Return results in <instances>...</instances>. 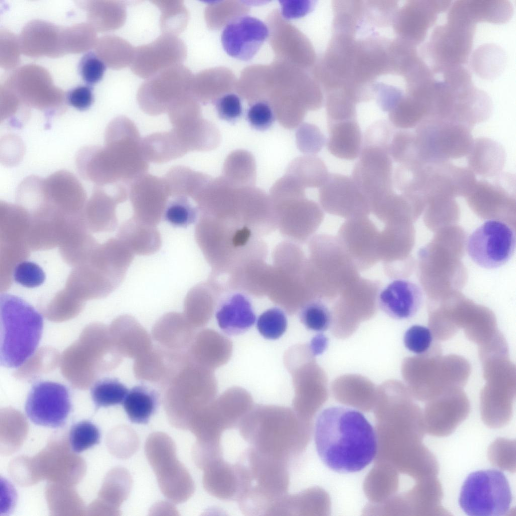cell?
I'll list each match as a JSON object with an SVG mask.
<instances>
[{
    "instance_id": "1",
    "label": "cell",
    "mask_w": 516,
    "mask_h": 516,
    "mask_svg": "<svg viewBox=\"0 0 516 516\" xmlns=\"http://www.w3.org/2000/svg\"><path fill=\"white\" fill-rule=\"evenodd\" d=\"M314 440L321 461L341 473L361 471L374 460L377 450L371 424L361 412L344 406L330 407L319 413Z\"/></svg>"
},
{
    "instance_id": "2",
    "label": "cell",
    "mask_w": 516,
    "mask_h": 516,
    "mask_svg": "<svg viewBox=\"0 0 516 516\" xmlns=\"http://www.w3.org/2000/svg\"><path fill=\"white\" fill-rule=\"evenodd\" d=\"M238 479L236 500L246 515H271L288 494L289 464L249 446L234 464Z\"/></svg>"
},
{
    "instance_id": "3",
    "label": "cell",
    "mask_w": 516,
    "mask_h": 516,
    "mask_svg": "<svg viewBox=\"0 0 516 516\" xmlns=\"http://www.w3.org/2000/svg\"><path fill=\"white\" fill-rule=\"evenodd\" d=\"M300 428L292 409L267 405L253 406L238 426L250 446L288 463L299 452Z\"/></svg>"
},
{
    "instance_id": "4",
    "label": "cell",
    "mask_w": 516,
    "mask_h": 516,
    "mask_svg": "<svg viewBox=\"0 0 516 516\" xmlns=\"http://www.w3.org/2000/svg\"><path fill=\"white\" fill-rule=\"evenodd\" d=\"M303 276L315 298L332 299L360 277L359 271L337 237L320 233L308 241Z\"/></svg>"
},
{
    "instance_id": "5",
    "label": "cell",
    "mask_w": 516,
    "mask_h": 516,
    "mask_svg": "<svg viewBox=\"0 0 516 516\" xmlns=\"http://www.w3.org/2000/svg\"><path fill=\"white\" fill-rule=\"evenodd\" d=\"M1 365L17 368L35 352L43 328L42 315L17 296L0 295Z\"/></svg>"
},
{
    "instance_id": "6",
    "label": "cell",
    "mask_w": 516,
    "mask_h": 516,
    "mask_svg": "<svg viewBox=\"0 0 516 516\" xmlns=\"http://www.w3.org/2000/svg\"><path fill=\"white\" fill-rule=\"evenodd\" d=\"M195 237L211 267L210 277L214 278L229 274L258 238L234 222L202 214L195 227Z\"/></svg>"
},
{
    "instance_id": "7",
    "label": "cell",
    "mask_w": 516,
    "mask_h": 516,
    "mask_svg": "<svg viewBox=\"0 0 516 516\" xmlns=\"http://www.w3.org/2000/svg\"><path fill=\"white\" fill-rule=\"evenodd\" d=\"M409 361L413 390L421 401H429L452 389L463 388L471 372L466 359L457 355L442 356L437 344Z\"/></svg>"
},
{
    "instance_id": "8",
    "label": "cell",
    "mask_w": 516,
    "mask_h": 516,
    "mask_svg": "<svg viewBox=\"0 0 516 516\" xmlns=\"http://www.w3.org/2000/svg\"><path fill=\"white\" fill-rule=\"evenodd\" d=\"M476 24L450 6L446 22L436 26L422 49L435 74L468 62L472 52Z\"/></svg>"
},
{
    "instance_id": "9",
    "label": "cell",
    "mask_w": 516,
    "mask_h": 516,
    "mask_svg": "<svg viewBox=\"0 0 516 516\" xmlns=\"http://www.w3.org/2000/svg\"><path fill=\"white\" fill-rule=\"evenodd\" d=\"M145 453L165 497L173 503H181L192 495L194 482L177 459L175 444L168 435L161 432L151 434L145 442Z\"/></svg>"
},
{
    "instance_id": "10",
    "label": "cell",
    "mask_w": 516,
    "mask_h": 516,
    "mask_svg": "<svg viewBox=\"0 0 516 516\" xmlns=\"http://www.w3.org/2000/svg\"><path fill=\"white\" fill-rule=\"evenodd\" d=\"M512 494L505 475L496 469L470 473L461 489L460 506L470 516H501L509 511Z\"/></svg>"
},
{
    "instance_id": "11",
    "label": "cell",
    "mask_w": 516,
    "mask_h": 516,
    "mask_svg": "<svg viewBox=\"0 0 516 516\" xmlns=\"http://www.w3.org/2000/svg\"><path fill=\"white\" fill-rule=\"evenodd\" d=\"M416 127L417 147L425 163L463 157L473 143L471 128L458 122L427 117Z\"/></svg>"
},
{
    "instance_id": "12",
    "label": "cell",
    "mask_w": 516,
    "mask_h": 516,
    "mask_svg": "<svg viewBox=\"0 0 516 516\" xmlns=\"http://www.w3.org/2000/svg\"><path fill=\"white\" fill-rule=\"evenodd\" d=\"M3 82L24 105L41 110H55L67 101L65 92L54 84L49 72L38 64H27L17 68Z\"/></svg>"
},
{
    "instance_id": "13",
    "label": "cell",
    "mask_w": 516,
    "mask_h": 516,
    "mask_svg": "<svg viewBox=\"0 0 516 516\" xmlns=\"http://www.w3.org/2000/svg\"><path fill=\"white\" fill-rule=\"evenodd\" d=\"M514 231L498 220L486 221L469 236L467 252L478 266L486 269L505 265L512 256L515 248Z\"/></svg>"
},
{
    "instance_id": "14",
    "label": "cell",
    "mask_w": 516,
    "mask_h": 516,
    "mask_svg": "<svg viewBox=\"0 0 516 516\" xmlns=\"http://www.w3.org/2000/svg\"><path fill=\"white\" fill-rule=\"evenodd\" d=\"M393 161L388 146L363 144L351 178L368 200L370 208L394 192Z\"/></svg>"
},
{
    "instance_id": "15",
    "label": "cell",
    "mask_w": 516,
    "mask_h": 516,
    "mask_svg": "<svg viewBox=\"0 0 516 516\" xmlns=\"http://www.w3.org/2000/svg\"><path fill=\"white\" fill-rule=\"evenodd\" d=\"M25 409L27 417L36 425L62 427L72 409L68 389L54 381L37 382L29 391Z\"/></svg>"
},
{
    "instance_id": "16",
    "label": "cell",
    "mask_w": 516,
    "mask_h": 516,
    "mask_svg": "<svg viewBox=\"0 0 516 516\" xmlns=\"http://www.w3.org/2000/svg\"><path fill=\"white\" fill-rule=\"evenodd\" d=\"M277 229L289 241L308 242L321 225L324 213L315 202L304 197L273 204Z\"/></svg>"
},
{
    "instance_id": "17",
    "label": "cell",
    "mask_w": 516,
    "mask_h": 516,
    "mask_svg": "<svg viewBox=\"0 0 516 516\" xmlns=\"http://www.w3.org/2000/svg\"><path fill=\"white\" fill-rule=\"evenodd\" d=\"M319 200L327 213L346 219L368 216L369 202L351 178L329 173L319 190Z\"/></svg>"
},
{
    "instance_id": "18",
    "label": "cell",
    "mask_w": 516,
    "mask_h": 516,
    "mask_svg": "<svg viewBox=\"0 0 516 516\" xmlns=\"http://www.w3.org/2000/svg\"><path fill=\"white\" fill-rule=\"evenodd\" d=\"M451 1H408L396 13L394 29L399 38L417 46L426 39L438 15L448 10Z\"/></svg>"
},
{
    "instance_id": "19",
    "label": "cell",
    "mask_w": 516,
    "mask_h": 516,
    "mask_svg": "<svg viewBox=\"0 0 516 516\" xmlns=\"http://www.w3.org/2000/svg\"><path fill=\"white\" fill-rule=\"evenodd\" d=\"M379 230L368 216L346 219L337 237L358 270H367L380 261L377 252Z\"/></svg>"
},
{
    "instance_id": "20",
    "label": "cell",
    "mask_w": 516,
    "mask_h": 516,
    "mask_svg": "<svg viewBox=\"0 0 516 516\" xmlns=\"http://www.w3.org/2000/svg\"><path fill=\"white\" fill-rule=\"evenodd\" d=\"M269 35V28L264 22L251 16L243 15L227 24L222 31L221 40L228 55L248 61L255 55Z\"/></svg>"
},
{
    "instance_id": "21",
    "label": "cell",
    "mask_w": 516,
    "mask_h": 516,
    "mask_svg": "<svg viewBox=\"0 0 516 516\" xmlns=\"http://www.w3.org/2000/svg\"><path fill=\"white\" fill-rule=\"evenodd\" d=\"M481 361L487 382L481 393L483 406L499 409L511 405L515 392V368L508 355H490Z\"/></svg>"
},
{
    "instance_id": "22",
    "label": "cell",
    "mask_w": 516,
    "mask_h": 516,
    "mask_svg": "<svg viewBox=\"0 0 516 516\" xmlns=\"http://www.w3.org/2000/svg\"><path fill=\"white\" fill-rule=\"evenodd\" d=\"M132 189L131 202L136 219L156 226L163 218L167 204L168 188L164 182L151 175L139 177Z\"/></svg>"
},
{
    "instance_id": "23",
    "label": "cell",
    "mask_w": 516,
    "mask_h": 516,
    "mask_svg": "<svg viewBox=\"0 0 516 516\" xmlns=\"http://www.w3.org/2000/svg\"><path fill=\"white\" fill-rule=\"evenodd\" d=\"M423 300V291L418 284L399 278L380 289L377 304L390 317L403 319L414 316L421 306Z\"/></svg>"
},
{
    "instance_id": "24",
    "label": "cell",
    "mask_w": 516,
    "mask_h": 516,
    "mask_svg": "<svg viewBox=\"0 0 516 516\" xmlns=\"http://www.w3.org/2000/svg\"><path fill=\"white\" fill-rule=\"evenodd\" d=\"M61 30V27L41 20L28 22L19 37L21 52L32 58H56L64 55Z\"/></svg>"
},
{
    "instance_id": "25",
    "label": "cell",
    "mask_w": 516,
    "mask_h": 516,
    "mask_svg": "<svg viewBox=\"0 0 516 516\" xmlns=\"http://www.w3.org/2000/svg\"><path fill=\"white\" fill-rule=\"evenodd\" d=\"M267 296L290 314L299 311L307 302L316 299L307 286L303 273L290 274L274 267Z\"/></svg>"
},
{
    "instance_id": "26",
    "label": "cell",
    "mask_w": 516,
    "mask_h": 516,
    "mask_svg": "<svg viewBox=\"0 0 516 516\" xmlns=\"http://www.w3.org/2000/svg\"><path fill=\"white\" fill-rule=\"evenodd\" d=\"M265 259L256 258L236 266L228 274V289L256 297L267 296L273 267Z\"/></svg>"
},
{
    "instance_id": "27",
    "label": "cell",
    "mask_w": 516,
    "mask_h": 516,
    "mask_svg": "<svg viewBox=\"0 0 516 516\" xmlns=\"http://www.w3.org/2000/svg\"><path fill=\"white\" fill-rule=\"evenodd\" d=\"M216 319L221 331L228 336L242 334L256 322L251 303L245 294L236 292L220 301L216 310Z\"/></svg>"
},
{
    "instance_id": "28",
    "label": "cell",
    "mask_w": 516,
    "mask_h": 516,
    "mask_svg": "<svg viewBox=\"0 0 516 516\" xmlns=\"http://www.w3.org/2000/svg\"><path fill=\"white\" fill-rule=\"evenodd\" d=\"M381 289L380 281L360 276L340 293L336 309L344 313L372 312L377 304V297Z\"/></svg>"
},
{
    "instance_id": "29",
    "label": "cell",
    "mask_w": 516,
    "mask_h": 516,
    "mask_svg": "<svg viewBox=\"0 0 516 516\" xmlns=\"http://www.w3.org/2000/svg\"><path fill=\"white\" fill-rule=\"evenodd\" d=\"M327 148L334 156L352 160L360 155L362 137L356 118L327 122Z\"/></svg>"
},
{
    "instance_id": "30",
    "label": "cell",
    "mask_w": 516,
    "mask_h": 516,
    "mask_svg": "<svg viewBox=\"0 0 516 516\" xmlns=\"http://www.w3.org/2000/svg\"><path fill=\"white\" fill-rule=\"evenodd\" d=\"M202 482L204 489L219 499L236 500L238 491V479L234 464L218 459L205 467Z\"/></svg>"
},
{
    "instance_id": "31",
    "label": "cell",
    "mask_w": 516,
    "mask_h": 516,
    "mask_svg": "<svg viewBox=\"0 0 516 516\" xmlns=\"http://www.w3.org/2000/svg\"><path fill=\"white\" fill-rule=\"evenodd\" d=\"M118 238L135 254L140 255L153 254L162 245L161 236L156 226L145 224L134 217L122 224Z\"/></svg>"
},
{
    "instance_id": "32",
    "label": "cell",
    "mask_w": 516,
    "mask_h": 516,
    "mask_svg": "<svg viewBox=\"0 0 516 516\" xmlns=\"http://www.w3.org/2000/svg\"><path fill=\"white\" fill-rule=\"evenodd\" d=\"M467 155L470 169L486 177L498 174L505 162L502 147L489 139L480 138L474 141Z\"/></svg>"
},
{
    "instance_id": "33",
    "label": "cell",
    "mask_w": 516,
    "mask_h": 516,
    "mask_svg": "<svg viewBox=\"0 0 516 516\" xmlns=\"http://www.w3.org/2000/svg\"><path fill=\"white\" fill-rule=\"evenodd\" d=\"M466 16L474 23L504 24L512 16V3L507 0H459Z\"/></svg>"
},
{
    "instance_id": "34",
    "label": "cell",
    "mask_w": 516,
    "mask_h": 516,
    "mask_svg": "<svg viewBox=\"0 0 516 516\" xmlns=\"http://www.w3.org/2000/svg\"><path fill=\"white\" fill-rule=\"evenodd\" d=\"M159 403V397L156 390L139 384L128 390L122 404L131 422L146 424L155 413Z\"/></svg>"
},
{
    "instance_id": "35",
    "label": "cell",
    "mask_w": 516,
    "mask_h": 516,
    "mask_svg": "<svg viewBox=\"0 0 516 516\" xmlns=\"http://www.w3.org/2000/svg\"><path fill=\"white\" fill-rule=\"evenodd\" d=\"M428 111L423 101L407 92L389 113V121L395 127L408 129L416 127L428 117Z\"/></svg>"
},
{
    "instance_id": "36",
    "label": "cell",
    "mask_w": 516,
    "mask_h": 516,
    "mask_svg": "<svg viewBox=\"0 0 516 516\" xmlns=\"http://www.w3.org/2000/svg\"><path fill=\"white\" fill-rule=\"evenodd\" d=\"M505 63L506 55L503 50L494 44L480 45L473 52L470 58L473 71L485 79H492L499 76Z\"/></svg>"
},
{
    "instance_id": "37",
    "label": "cell",
    "mask_w": 516,
    "mask_h": 516,
    "mask_svg": "<svg viewBox=\"0 0 516 516\" xmlns=\"http://www.w3.org/2000/svg\"><path fill=\"white\" fill-rule=\"evenodd\" d=\"M403 222L385 224L383 229L379 231L377 240V252L383 265L400 262L404 253L406 238Z\"/></svg>"
},
{
    "instance_id": "38",
    "label": "cell",
    "mask_w": 516,
    "mask_h": 516,
    "mask_svg": "<svg viewBox=\"0 0 516 516\" xmlns=\"http://www.w3.org/2000/svg\"><path fill=\"white\" fill-rule=\"evenodd\" d=\"M88 23L98 32L116 28L119 23L120 8L116 2L87 1L83 2Z\"/></svg>"
},
{
    "instance_id": "39",
    "label": "cell",
    "mask_w": 516,
    "mask_h": 516,
    "mask_svg": "<svg viewBox=\"0 0 516 516\" xmlns=\"http://www.w3.org/2000/svg\"><path fill=\"white\" fill-rule=\"evenodd\" d=\"M96 31L88 23L61 27V43L64 54L80 53L94 47Z\"/></svg>"
},
{
    "instance_id": "40",
    "label": "cell",
    "mask_w": 516,
    "mask_h": 516,
    "mask_svg": "<svg viewBox=\"0 0 516 516\" xmlns=\"http://www.w3.org/2000/svg\"><path fill=\"white\" fill-rule=\"evenodd\" d=\"M272 259L273 266L277 270L298 275L303 273L307 257L298 244L288 240L280 242L275 247Z\"/></svg>"
},
{
    "instance_id": "41",
    "label": "cell",
    "mask_w": 516,
    "mask_h": 516,
    "mask_svg": "<svg viewBox=\"0 0 516 516\" xmlns=\"http://www.w3.org/2000/svg\"><path fill=\"white\" fill-rule=\"evenodd\" d=\"M128 390L118 379L106 377L97 381L91 388L90 393L98 409L122 404Z\"/></svg>"
},
{
    "instance_id": "42",
    "label": "cell",
    "mask_w": 516,
    "mask_h": 516,
    "mask_svg": "<svg viewBox=\"0 0 516 516\" xmlns=\"http://www.w3.org/2000/svg\"><path fill=\"white\" fill-rule=\"evenodd\" d=\"M296 163L300 184L302 186L320 187L329 176L325 162L317 156H303L299 158Z\"/></svg>"
},
{
    "instance_id": "43",
    "label": "cell",
    "mask_w": 516,
    "mask_h": 516,
    "mask_svg": "<svg viewBox=\"0 0 516 516\" xmlns=\"http://www.w3.org/2000/svg\"><path fill=\"white\" fill-rule=\"evenodd\" d=\"M299 319L308 330L321 333L329 328L332 313L328 306L317 298L310 300L300 309Z\"/></svg>"
},
{
    "instance_id": "44",
    "label": "cell",
    "mask_w": 516,
    "mask_h": 516,
    "mask_svg": "<svg viewBox=\"0 0 516 516\" xmlns=\"http://www.w3.org/2000/svg\"><path fill=\"white\" fill-rule=\"evenodd\" d=\"M199 212L198 208L192 206L187 197H175L167 202L163 218L174 226L186 227L197 221Z\"/></svg>"
},
{
    "instance_id": "45",
    "label": "cell",
    "mask_w": 516,
    "mask_h": 516,
    "mask_svg": "<svg viewBox=\"0 0 516 516\" xmlns=\"http://www.w3.org/2000/svg\"><path fill=\"white\" fill-rule=\"evenodd\" d=\"M287 326V318L285 312L277 307L265 311L256 320L259 332L268 340L280 338L286 332Z\"/></svg>"
},
{
    "instance_id": "46",
    "label": "cell",
    "mask_w": 516,
    "mask_h": 516,
    "mask_svg": "<svg viewBox=\"0 0 516 516\" xmlns=\"http://www.w3.org/2000/svg\"><path fill=\"white\" fill-rule=\"evenodd\" d=\"M100 433L98 428L89 421L74 424L70 431L69 440L72 450L80 453L99 443Z\"/></svg>"
},
{
    "instance_id": "47",
    "label": "cell",
    "mask_w": 516,
    "mask_h": 516,
    "mask_svg": "<svg viewBox=\"0 0 516 516\" xmlns=\"http://www.w3.org/2000/svg\"><path fill=\"white\" fill-rule=\"evenodd\" d=\"M19 37L11 31H0V66L5 70L15 69L19 63L21 53Z\"/></svg>"
},
{
    "instance_id": "48",
    "label": "cell",
    "mask_w": 516,
    "mask_h": 516,
    "mask_svg": "<svg viewBox=\"0 0 516 516\" xmlns=\"http://www.w3.org/2000/svg\"><path fill=\"white\" fill-rule=\"evenodd\" d=\"M13 277L16 282L29 288L41 285L46 278L43 269L36 263L29 261H22L15 267Z\"/></svg>"
},
{
    "instance_id": "49",
    "label": "cell",
    "mask_w": 516,
    "mask_h": 516,
    "mask_svg": "<svg viewBox=\"0 0 516 516\" xmlns=\"http://www.w3.org/2000/svg\"><path fill=\"white\" fill-rule=\"evenodd\" d=\"M432 336V333L428 328L420 325H414L405 332L403 342L408 350L420 355L425 353L431 347Z\"/></svg>"
},
{
    "instance_id": "50",
    "label": "cell",
    "mask_w": 516,
    "mask_h": 516,
    "mask_svg": "<svg viewBox=\"0 0 516 516\" xmlns=\"http://www.w3.org/2000/svg\"><path fill=\"white\" fill-rule=\"evenodd\" d=\"M246 119L250 126L259 131L269 128L275 120L274 111L270 105L264 101L251 104L246 111Z\"/></svg>"
},
{
    "instance_id": "51",
    "label": "cell",
    "mask_w": 516,
    "mask_h": 516,
    "mask_svg": "<svg viewBox=\"0 0 516 516\" xmlns=\"http://www.w3.org/2000/svg\"><path fill=\"white\" fill-rule=\"evenodd\" d=\"M79 72L82 79L87 84L94 85L103 78L106 70L105 64L92 52L85 54L79 64Z\"/></svg>"
},
{
    "instance_id": "52",
    "label": "cell",
    "mask_w": 516,
    "mask_h": 516,
    "mask_svg": "<svg viewBox=\"0 0 516 516\" xmlns=\"http://www.w3.org/2000/svg\"><path fill=\"white\" fill-rule=\"evenodd\" d=\"M219 117L228 122H234L242 115L243 109L241 99L236 94H225L215 102Z\"/></svg>"
},
{
    "instance_id": "53",
    "label": "cell",
    "mask_w": 516,
    "mask_h": 516,
    "mask_svg": "<svg viewBox=\"0 0 516 516\" xmlns=\"http://www.w3.org/2000/svg\"><path fill=\"white\" fill-rule=\"evenodd\" d=\"M281 14L287 20L299 18L310 13L314 8L315 3L311 1L286 0L279 1Z\"/></svg>"
},
{
    "instance_id": "54",
    "label": "cell",
    "mask_w": 516,
    "mask_h": 516,
    "mask_svg": "<svg viewBox=\"0 0 516 516\" xmlns=\"http://www.w3.org/2000/svg\"><path fill=\"white\" fill-rule=\"evenodd\" d=\"M307 132H304L302 145L301 146V150L303 152L309 153H316L319 152L322 148L325 138L324 135L320 131L319 129L316 126L312 124H305L304 125Z\"/></svg>"
},
{
    "instance_id": "55",
    "label": "cell",
    "mask_w": 516,
    "mask_h": 516,
    "mask_svg": "<svg viewBox=\"0 0 516 516\" xmlns=\"http://www.w3.org/2000/svg\"><path fill=\"white\" fill-rule=\"evenodd\" d=\"M67 101L71 106L78 110H86L91 106L93 101L92 90L87 86L77 87L67 95Z\"/></svg>"
},
{
    "instance_id": "56",
    "label": "cell",
    "mask_w": 516,
    "mask_h": 516,
    "mask_svg": "<svg viewBox=\"0 0 516 516\" xmlns=\"http://www.w3.org/2000/svg\"><path fill=\"white\" fill-rule=\"evenodd\" d=\"M322 335H319L314 337L310 343V348L314 354L317 355L322 351V348H325L327 344V340L325 337H322Z\"/></svg>"
}]
</instances>
